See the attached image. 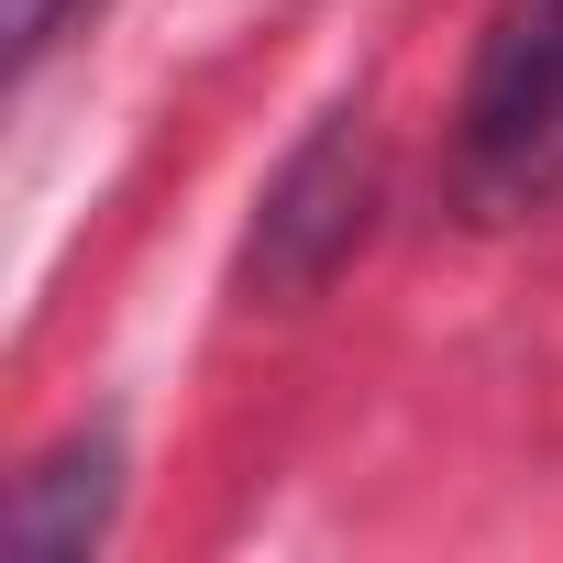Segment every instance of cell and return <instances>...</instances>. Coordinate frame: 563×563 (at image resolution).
Returning a JSON list of instances; mask_svg holds the SVG:
<instances>
[{"label":"cell","mask_w":563,"mask_h":563,"mask_svg":"<svg viewBox=\"0 0 563 563\" xmlns=\"http://www.w3.org/2000/svg\"><path fill=\"white\" fill-rule=\"evenodd\" d=\"M67 12L78 0H0V34H12V67H34L56 34H67Z\"/></svg>","instance_id":"obj_4"},{"label":"cell","mask_w":563,"mask_h":563,"mask_svg":"<svg viewBox=\"0 0 563 563\" xmlns=\"http://www.w3.org/2000/svg\"><path fill=\"white\" fill-rule=\"evenodd\" d=\"M475 199H541L563 177V0H497L464 78Z\"/></svg>","instance_id":"obj_2"},{"label":"cell","mask_w":563,"mask_h":563,"mask_svg":"<svg viewBox=\"0 0 563 563\" xmlns=\"http://www.w3.org/2000/svg\"><path fill=\"white\" fill-rule=\"evenodd\" d=\"M122 508V442L111 431H67L23 486H12V519H0V541H12L23 563H78Z\"/></svg>","instance_id":"obj_3"},{"label":"cell","mask_w":563,"mask_h":563,"mask_svg":"<svg viewBox=\"0 0 563 563\" xmlns=\"http://www.w3.org/2000/svg\"><path fill=\"white\" fill-rule=\"evenodd\" d=\"M365 221H376V133H365V111H332L288 166L265 177L232 288H243L254 310H288V299L332 288L343 254L365 243Z\"/></svg>","instance_id":"obj_1"}]
</instances>
